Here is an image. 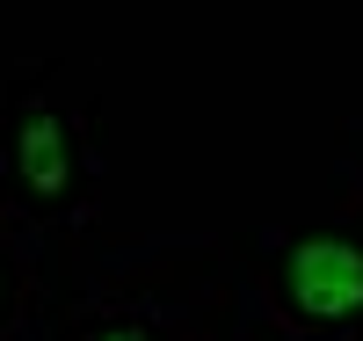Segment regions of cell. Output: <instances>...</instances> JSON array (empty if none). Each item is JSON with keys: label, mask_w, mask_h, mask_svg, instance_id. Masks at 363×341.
<instances>
[{"label": "cell", "mask_w": 363, "mask_h": 341, "mask_svg": "<svg viewBox=\"0 0 363 341\" xmlns=\"http://www.w3.org/2000/svg\"><path fill=\"white\" fill-rule=\"evenodd\" d=\"M15 167L22 181L37 196H66V181H73V138H66V123H58L51 109H29L22 116V131H15Z\"/></svg>", "instance_id": "cell-2"}, {"label": "cell", "mask_w": 363, "mask_h": 341, "mask_svg": "<svg viewBox=\"0 0 363 341\" xmlns=\"http://www.w3.org/2000/svg\"><path fill=\"white\" fill-rule=\"evenodd\" d=\"M95 341H145L138 327H109V334H95Z\"/></svg>", "instance_id": "cell-3"}, {"label": "cell", "mask_w": 363, "mask_h": 341, "mask_svg": "<svg viewBox=\"0 0 363 341\" xmlns=\"http://www.w3.org/2000/svg\"><path fill=\"white\" fill-rule=\"evenodd\" d=\"M284 284H291V305L306 313L313 327H342L363 313V247L349 240H298L291 262H284Z\"/></svg>", "instance_id": "cell-1"}]
</instances>
